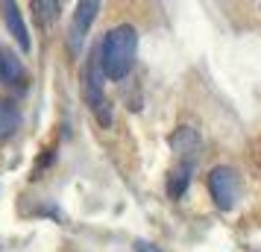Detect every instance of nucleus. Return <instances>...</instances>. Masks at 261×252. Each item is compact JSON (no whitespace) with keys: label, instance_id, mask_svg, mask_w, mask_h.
<instances>
[{"label":"nucleus","instance_id":"0eeeda50","mask_svg":"<svg viewBox=\"0 0 261 252\" xmlns=\"http://www.w3.org/2000/svg\"><path fill=\"white\" fill-rule=\"evenodd\" d=\"M191 173H194V167H191V164H176V167L170 170V179H167V193H170L173 200H179L182 193L188 191Z\"/></svg>","mask_w":261,"mask_h":252},{"label":"nucleus","instance_id":"1a4fd4ad","mask_svg":"<svg viewBox=\"0 0 261 252\" xmlns=\"http://www.w3.org/2000/svg\"><path fill=\"white\" fill-rule=\"evenodd\" d=\"M24 76V68L15 53L9 50H0V82H18Z\"/></svg>","mask_w":261,"mask_h":252},{"label":"nucleus","instance_id":"6e6552de","mask_svg":"<svg viewBox=\"0 0 261 252\" xmlns=\"http://www.w3.org/2000/svg\"><path fill=\"white\" fill-rule=\"evenodd\" d=\"M18 123H21V115H18L15 103L0 100V141H6V138L18 129Z\"/></svg>","mask_w":261,"mask_h":252},{"label":"nucleus","instance_id":"7ed1b4c3","mask_svg":"<svg viewBox=\"0 0 261 252\" xmlns=\"http://www.w3.org/2000/svg\"><path fill=\"white\" fill-rule=\"evenodd\" d=\"M83 94H85V103L88 108L97 115V120L109 126L112 123V108H109V100L103 94V71H100V62H88L85 68V76H83Z\"/></svg>","mask_w":261,"mask_h":252},{"label":"nucleus","instance_id":"f03ea898","mask_svg":"<svg viewBox=\"0 0 261 252\" xmlns=\"http://www.w3.org/2000/svg\"><path fill=\"white\" fill-rule=\"evenodd\" d=\"M208 191H212V200L220 211H232L238 203V191H241V176H238L235 167L229 164H217V167L208 173Z\"/></svg>","mask_w":261,"mask_h":252},{"label":"nucleus","instance_id":"9d476101","mask_svg":"<svg viewBox=\"0 0 261 252\" xmlns=\"http://www.w3.org/2000/svg\"><path fill=\"white\" fill-rule=\"evenodd\" d=\"M33 9H36V15H38V21H41V24H53V21H56V15H59V3H56V0H50V3L38 0V3H33Z\"/></svg>","mask_w":261,"mask_h":252},{"label":"nucleus","instance_id":"9b49d317","mask_svg":"<svg viewBox=\"0 0 261 252\" xmlns=\"http://www.w3.org/2000/svg\"><path fill=\"white\" fill-rule=\"evenodd\" d=\"M135 252H159L153 243H147V240H135Z\"/></svg>","mask_w":261,"mask_h":252},{"label":"nucleus","instance_id":"39448f33","mask_svg":"<svg viewBox=\"0 0 261 252\" xmlns=\"http://www.w3.org/2000/svg\"><path fill=\"white\" fill-rule=\"evenodd\" d=\"M97 12H100V3L97 0H83V3H76V12H73V24H71V53L80 56V50H83V41L88 36V30L94 24Z\"/></svg>","mask_w":261,"mask_h":252},{"label":"nucleus","instance_id":"f257e3e1","mask_svg":"<svg viewBox=\"0 0 261 252\" xmlns=\"http://www.w3.org/2000/svg\"><path fill=\"white\" fill-rule=\"evenodd\" d=\"M135 50H138V33H135V26L132 24H118L112 26L106 36H103V44H100V71L103 76L109 79H126L132 71V65H135Z\"/></svg>","mask_w":261,"mask_h":252},{"label":"nucleus","instance_id":"423d86ee","mask_svg":"<svg viewBox=\"0 0 261 252\" xmlns=\"http://www.w3.org/2000/svg\"><path fill=\"white\" fill-rule=\"evenodd\" d=\"M3 18H6V26H9L12 38L18 41V47L27 53L30 50V33H27V24L21 18V12H18V6L15 3H3Z\"/></svg>","mask_w":261,"mask_h":252},{"label":"nucleus","instance_id":"20e7f679","mask_svg":"<svg viewBox=\"0 0 261 252\" xmlns=\"http://www.w3.org/2000/svg\"><path fill=\"white\" fill-rule=\"evenodd\" d=\"M170 147L176 153V164H191L197 167V158H200V150H202V138L194 126H179L176 132L170 135Z\"/></svg>","mask_w":261,"mask_h":252}]
</instances>
